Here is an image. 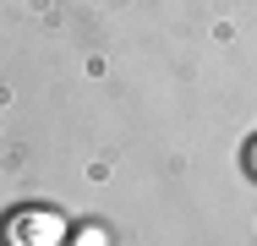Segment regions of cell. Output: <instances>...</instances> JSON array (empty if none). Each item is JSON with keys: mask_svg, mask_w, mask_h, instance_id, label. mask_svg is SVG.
Here are the masks:
<instances>
[{"mask_svg": "<svg viewBox=\"0 0 257 246\" xmlns=\"http://www.w3.org/2000/svg\"><path fill=\"white\" fill-rule=\"evenodd\" d=\"M246 170L257 175V143H246Z\"/></svg>", "mask_w": 257, "mask_h": 246, "instance_id": "6da1fadb", "label": "cell"}, {"mask_svg": "<svg viewBox=\"0 0 257 246\" xmlns=\"http://www.w3.org/2000/svg\"><path fill=\"white\" fill-rule=\"evenodd\" d=\"M77 246H82V241H77Z\"/></svg>", "mask_w": 257, "mask_h": 246, "instance_id": "7a4b0ae2", "label": "cell"}]
</instances>
